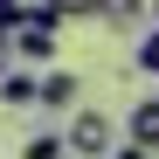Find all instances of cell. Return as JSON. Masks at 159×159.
Returning a JSON list of instances; mask_svg holds the SVG:
<instances>
[{
	"mask_svg": "<svg viewBox=\"0 0 159 159\" xmlns=\"http://www.w3.org/2000/svg\"><path fill=\"white\" fill-rule=\"evenodd\" d=\"M0 104H7V111H28V104H42V76H35L28 62H7V69H0Z\"/></svg>",
	"mask_w": 159,
	"mask_h": 159,
	"instance_id": "obj_3",
	"label": "cell"
},
{
	"mask_svg": "<svg viewBox=\"0 0 159 159\" xmlns=\"http://www.w3.org/2000/svg\"><path fill=\"white\" fill-rule=\"evenodd\" d=\"M56 21H97V0H42Z\"/></svg>",
	"mask_w": 159,
	"mask_h": 159,
	"instance_id": "obj_8",
	"label": "cell"
},
{
	"mask_svg": "<svg viewBox=\"0 0 159 159\" xmlns=\"http://www.w3.org/2000/svg\"><path fill=\"white\" fill-rule=\"evenodd\" d=\"M125 139H131V145H145V152H159V97H139V104H131Z\"/></svg>",
	"mask_w": 159,
	"mask_h": 159,
	"instance_id": "obj_4",
	"label": "cell"
},
{
	"mask_svg": "<svg viewBox=\"0 0 159 159\" xmlns=\"http://www.w3.org/2000/svg\"><path fill=\"white\" fill-rule=\"evenodd\" d=\"M139 69H145V76H159V28H152V35H139Z\"/></svg>",
	"mask_w": 159,
	"mask_h": 159,
	"instance_id": "obj_9",
	"label": "cell"
},
{
	"mask_svg": "<svg viewBox=\"0 0 159 159\" xmlns=\"http://www.w3.org/2000/svg\"><path fill=\"white\" fill-rule=\"evenodd\" d=\"M69 145H62V131H35L28 145H21V159H62Z\"/></svg>",
	"mask_w": 159,
	"mask_h": 159,
	"instance_id": "obj_7",
	"label": "cell"
},
{
	"mask_svg": "<svg viewBox=\"0 0 159 159\" xmlns=\"http://www.w3.org/2000/svg\"><path fill=\"white\" fill-rule=\"evenodd\" d=\"M145 14H152V21H159V0H145Z\"/></svg>",
	"mask_w": 159,
	"mask_h": 159,
	"instance_id": "obj_11",
	"label": "cell"
},
{
	"mask_svg": "<svg viewBox=\"0 0 159 159\" xmlns=\"http://www.w3.org/2000/svg\"><path fill=\"white\" fill-rule=\"evenodd\" d=\"M56 28H62V21L48 14L42 0H35V7H28V0L0 7V42L14 48V62H48V56H56Z\"/></svg>",
	"mask_w": 159,
	"mask_h": 159,
	"instance_id": "obj_1",
	"label": "cell"
},
{
	"mask_svg": "<svg viewBox=\"0 0 159 159\" xmlns=\"http://www.w3.org/2000/svg\"><path fill=\"white\" fill-rule=\"evenodd\" d=\"M0 7H14V0H0Z\"/></svg>",
	"mask_w": 159,
	"mask_h": 159,
	"instance_id": "obj_12",
	"label": "cell"
},
{
	"mask_svg": "<svg viewBox=\"0 0 159 159\" xmlns=\"http://www.w3.org/2000/svg\"><path fill=\"white\" fill-rule=\"evenodd\" d=\"M62 145H69L76 159H104V152L118 145V125L104 118L97 104H76V111H69V131H62Z\"/></svg>",
	"mask_w": 159,
	"mask_h": 159,
	"instance_id": "obj_2",
	"label": "cell"
},
{
	"mask_svg": "<svg viewBox=\"0 0 159 159\" xmlns=\"http://www.w3.org/2000/svg\"><path fill=\"white\" fill-rule=\"evenodd\" d=\"M97 21H111V28H139V21H145V0H97Z\"/></svg>",
	"mask_w": 159,
	"mask_h": 159,
	"instance_id": "obj_6",
	"label": "cell"
},
{
	"mask_svg": "<svg viewBox=\"0 0 159 159\" xmlns=\"http://www.w3.org/2000/svg\"><path fill=\"white\" fill-rule=\"evenodd\" d=\"M76 97H83V83H76L69 69H48L42 76V111H76Z\"/></svg>",
	"mask_w": 159,
	"mask_h": 159,
	"instance_id": "obj_5",
	"label": "cell"
},
{
	"mask_svg": "<svg viewBox=\"0 0 159 159\" xmlns=\"http://www.w3.org/2000/svg\"><path fill=\"white\" fill-rule=\"evenodd\" d=\"M104 159H152V152H145V145H131V139H125V145H111V152H104Z\"/></svg>",
	"mask_w": 159,
	"mask_h": 159,
	"instance_id": "obj_10",
	"label": "cell"
}]
</instances>
